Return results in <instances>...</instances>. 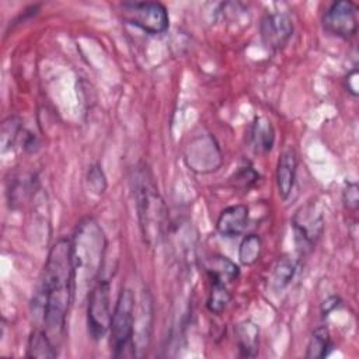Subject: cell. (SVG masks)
Instances as JSON below:
<instances>
[{"instance_id": "1", "label": "cell", "mask_w": 359, "mask_h": 359, "mask_svg": "<svg viewBox=\"0 0 359 359\" xmlns=\"http://www.w3.org/2000/svg\"><path fill=\"white\" fill-rule=\"evenodd\" d=\"M76 294V271L72 240L62 237L50 247L39 290L35 294V311L50 339L57 344L66 330V320Z\"/></svg>"}, {"instance_id": "2", "label": "cell", "mask_w": 359, "mask_h": 359, "mask_svg": "<svg viewBox=\"0 0 359 359\" xmlns=\"http://www.w3.org/2000/svg\"><path fill=\"white\" fill-rule=\"evenodd\" d=\"M107 240L101 226L93 219H83L72 238V255L76 271V290L80 280L90 289L101 278Z\"/></svg>"}, {"instance_id": "3", "label": "cell", "mask_w": 359, "mask_h": 359, "mask_svg": "<svg viewBox=\"0 0 359 359\" xmlns=\"http://www.w3.org/2000/svg\"><path fill=\"white\" fill-rule=\"evenodd\" d=\"M135 198L142 234L147 244L157 238L164 217V205L153 182L151 175L146 170H139L135 177Z\"/></svg>"}, {"instance_id": "4", "label": "cell", "mask_w": 359, "mask_h": 359, "mask_svg": "<svg viewBox=\"0 0 359 359\" xmlns=\"http://www.w3.org/2000/svg\"><path fill=\"white\" fill-rule=\"evenodd\" d=\"M135 296L123 286L118 294L111 320V349L115 358L136 356L135 348Z\"/></svg>"}, {"instance_id": "5", "label": "cell", "mask_w": 359, "mask_h": 359, "mask_svg": "<svg viewBox=\"0 0 359 359\" xmlns=\"http://www.w3.org/2000/svg\"><path fill=\"white\" fill-rule=\"evenodd\" d=\"M122 20L147 34H163L170 25L167 8L158 1H125L121 4Z\"/></svg>"}, {"instance_id": "6", "label": "cell", "mask_w": 359, "mask_h": 359, "mask_svg": "<svg viewBox=\"0 0 359 359\" xmlns=\"http://www.w3.org/2000/svg\"><path fill=\"white\" fill-rule=\"evenodd\" d=\"M112 320L109 304V282L100 278L90 289L87 304V330L94 341H100L109 331Z\"/></svg>"}, {"instance_id": "7", "label": "cell", "mask_w": 359, "mask_h": 359, "mask_svg": "<svg viewBox=\"0 0 359 359\" xmlns=\"http://www.w3.org/2000/svg\"><path fill=\"white\" fill-rule=\"evenodd\" d=\"M292 227L297 248L302 251L311 248L324 231L321 209L314 202H307L300 206L292 217Z\"/></svg>"}, {"instance_id": "8", "label": "cell", "mask_w": 359, "mask_h": 359, "mask_svg": "<svg viewBox=\"0 0 359 359\" xmlns=\"http://www.w3.org/2000/svg\"><path fill=\"white\" fill-rule=\"evenodd\" d=\"M323 27L338 38L351 39L358 31V7L349 0L334 1L323 15Z\"/></svg>"}, {"instance_id": "9", "label": "cell", "mask_w": 359, "mask_h": 359, "mask_svg": "<svg viewBox=\"0 0 359 359\" xmlns=\"http://www.w3.org/2000/svg\"><path fill=\"white\" fill-rule=\"evenodd\" d=\"M259 34L269 50L282 49L293 35V22L285 13H268L259 24Z\"/></svg>"}, {"instance_id": "10", "label": "cell", "mask_w": 359, "mask_h": 359, "mask_svg": "<svg viewBox=\"0 0 359 359\" xmlns=\"http://www.w3.org/2000/svg\"><path fill=\"white\" fill-rule=\"evenodd\" d=\"M248 226V208L245 205H233L222 210L216 220V230L223 237L241 236Z\"/></svg>"}, {"instance_id": "11", "label": "cell", "mask_w": 359, "mask_h": 359, "mask_svg": "<svg viewBox=\"0 0 359 359\" xmlns=\"http://www.w3.org/2000/svg\"><path fill=\"white\" fill-rule=\"evenodd\" d=\"M297 171V156L293 149H286L280 153L276 163V187L282 199H287L292 194Z\"/></svg>"}, {"instance_id": "12", "label": "cell", "mask_w": 359, "mask_h": 359, "mask_svg": "<svg viewBox=\"0 0 359 359\" xmlns=\"http://www.w3.org/2000/svg\"><path fill=\"white\" fill-rule=\"evenodd\" d=\"M275 143V129L265 116H257L250 128V144L255 153H268Z\"/></svg>"}, {"instance_id": "13", "label": "cell", "mask_w": 359, "mask_h": 359, "mask_svg": "<svg viewBox=\"0 0 359 359\" xmlns=\"http://www.w3.org/2000/svg\"><path fill=\"white\" fill-rule=\"evenodd\" d=\"M236 341L240 355L244 358H254L258 353L259 346V328L255 323L245 320L240 323L236 330Z\"/></svg>"}, {"instance_id": "14", "label": "cell", "mask_w": 359, "mask_h": 359, "mask_svg": "<svg viewBox=\"0 0 359 359\" xmlns=\"http://www.w3.org/2000/svg\"><path fill=\"white\" fill-rule=\"evenodd\" d=\"M205 271L208 273L209 280H217L222 283H230L237 279L240 269L238 266L230 261L227 257L216 255L209 258L205 262Z\"/></svg>"}, {"instance_id": "15", "label": "cell", "mask_w": 359, "mask_h": 359, "mask_svg": "<svg viewBox=\"0 0 359 359\" xmlns=\"http://www.w3.org/2000/svg\"><path fill=\"white\" fill-rule=\"evenodd\" d=\"M57 355L56 345L50 339V337L46 334L45 330L36 328L31 332L27 346V356L28 358H55Z\"/></svg>"}, {"instance_id": "16", "label": "cell", "mask_w": 359, "mask_h": 359, "mask_svg": "<svg viewBox=\"0 0 359 359\" xmlns=\"http://www.w3.org/2000/svg\"><path fill=\"white\" fill-rule=\"evenodd\" d=\"M294 272H296L294 261L290 258H280L273 266L269 276L271 289L273 292H280L282 289H285L293 279Z\"/></svg>"}, {"instance_id": "17", "label": "cell", "mask_w": 359, "mask_h": 359, "mask_svg": "<svg viewBox=\"0 0 359 359\" xmlns=\"http://www.w3.org/2000/svg\"><path fill=\"white\" fill-rule=\"evenodd\" d=\"M230 302L231 293L227 289V285L217 280H210V290L206 302L208 310L213 314H222Z\"/></svg>"}, {"instance_id": "18", "label": "cell", "mask_w": 359, "mask_h": 359, "mask_svg": "<svg viewBox=\"0 0 359 359\" xmlns=\"http://www.w3.org/2000/svg\"><path fill=\"white\" fill-rule=\"evenodd\" d=\"M331 348L330 344V332L327 327L320 325L317 327L307 344V351H306V358L309 359H318V358H325L328 355V349Z\"/></svg>"}, {"instance_id": "19", "label": "cell", "mask_w": 359, "mask_h": 359, "mask_svg": "<svg viewBox=\"0 0 359 359\" xmlns=\"http://www.w3.org/2000/svg\"><path fill=\"white\" fill-rule=\"evenodd\" d=\"M262 252V240L257 234H248L238 247V259L243 265H254Z\"/></svg>"}, {"instance_id": "20", "label": "cell", "mask_w": 359, "mask_h": 359, "mask_svg": "<svg viewBox=\"0 0 359 359\" xmlns=\"http://www.w3.org/2000/svg\"><path fill=\"white\" fill-rule=\"evenodd\" d=\"M259 180V174L250 165L240 167L231 177V184L234 188H238L241 191L251 189Z\"/></svg>"}, {"instance_id": "21", "label": "cell", "mask_w": 359, "mask_h": 359, "mask_svg": "<svg viewBox=\"0 0 359 359\" xmlns=\"http://www.w3.org/2000/svg\"><path fill=\"white\" fill-rule=\"evenodd\" d=\"M87 184L94 194H102L107 189V177L100 164H93L88 168Z\"/></svg>"}, {"instance_id": "22", "label": "cell", "mask_w": 359, "mask_h": 359, "mask_svg": "<svg viewBox=\"0 0 359 359\" xmlns=\"http://www.w3.org/2000/svg\"><path fill=\"white\" fill-rule=\"evenodd\" d=\"M21 132H22V128L15 118H8L7 121H4L3 129H1L3 149L6 150L8 146H11L14 143V140L21 135Z\"/></svg>"}, {"instance_id": "23", "label": "cell", "mask_w": 359, "mask_h": 359, "mask_svg": "<svg viewBox=\"0 0 359 359\" xmlns=\"http://www.w3.org/2000/svg\"><path fill=\"white\" fill-rule=\"evenodd\" d=\"M342 201L345 206L351 210H355L359 205V191L356 182H345L344 191H342Z\"/></svg>"}, {"instance_id": "24", "label": "cell", "mask_w": 359, "mask_h": 359, "mask_svg": "<svg viewBox=\"0 0 359 359\" xmlns=\"http://www.w3.org/2000/svg\"><path fill=\"white\" fill-rule=\"evenodd\" d=\"M358 69H353L348 73V76L345 77V88L353 95V97H358L359 94V90H358Z\"/></svg>"}, {"instance_id": "25", "label": "cell", "mask_w": 359, "mask_h": 359, "mask_svg": "<svg viewBox=\"0 0 359 359\" xmlns=\"http://www.w3.org/2000/svg\"><path fill=\"white\" fill-rule=\"evenodd\" d=\"M339 297H337V296H331V297H328L327 300H324V303H323V306H321V311H323V314L324 316H327L330 311H332L334 309H337L338 306H339Z\"/></svg>"}]
</instances>
